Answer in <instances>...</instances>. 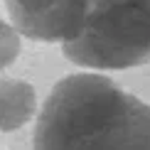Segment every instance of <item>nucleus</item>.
Here are the masks:
<instances>
[{"mask_svg":"<svg viewBox=\"0 0 150 150\" xmlns=\"http://www.w3.org/2000/svg\"><path fill=\"white\" fill-rule=\"evenodd\" d=\"M35 150H150V106L101 74L67 76L42 106Z\"/></svg>","mask_w":150,"mask_h":150,"instance_id":"f257e3e1","label":"nucleus"},{"mask_svg":"<svg viewBox=\"0 0 150 150\" xmlns=\"http://www.w3.org/2000/svg\"><path fill=\"white\" fill-rule=\"evenodd\" d=\"M64 54L89 69H128L150 62V0H98Z\"/></svg>","mask_w":150,"mask_h":150,"instance_id":"f03ea898","label":"nucleus"},{"mask_svg":"<svg viewBox=\"0 0 150 150\" xmlns=\"http://www.w3.org/2000/svg\"><path fill=\"white\" fill-rule=\"evenodd\" d=\"M98 0H5L15 30L40 42H71Z\"/></svg>","mask_w":150,"mask_h":150,"instance_id":"7ed1b4c3","label":"nucleus"},{"mask_svg":"<svg viewBox=\"0 0 150 150\" xmlns=\"http://www.w3.org/2000/svg\"><path fill=\"white\" fill-rule=\"evenodd\" d=\"M35 113V91L30 84L0 79V128L12 130Z\"/></svg>","mask_w":150,"mask_h":150,"instance_id":"20e7f679","label":"nucleus"},{"mask_svg":"<svg viewBox=\"0 0 150 150\" xmlns=\"http://www.w3.org/2000/svg\"><path fill=\"white\" fill-rule=\"evenodd\" d=\"M17 47H20V45H17V35H15V30L0 20V69H3V67H8L10 62L15 59Z\"/></svg>","mask_w":150,"mask_h":150,"instance_id":"39448f33","label":"nucleus"}]
</instances>
